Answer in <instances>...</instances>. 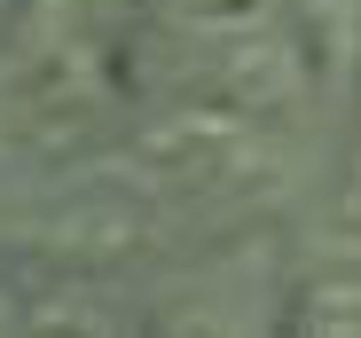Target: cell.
Returning a JSON list of instances; mask_svg holds the SVG:
<instances>
[{"label": "cell", "instance_id": "6da1fadb", "mask_svg": "<svg viewBox=\"0 0 361 338\" xmlns=\"http://www.w3.org/2000/svg\"><path fill=\"white\" fill-rule=\"evenodd\" d=\"M298 16H307L322 40H353V16H361V0H290Z\"/></svg>", "mask_w": 361, "mask_h": 338}]
</instances>
